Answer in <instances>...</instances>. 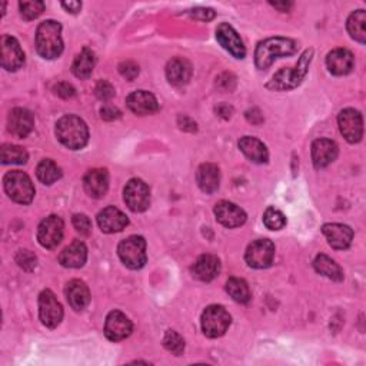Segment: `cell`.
<instances>
[{
    "label": "cell",
    "instance_id": "6da1fadb",
    "mask_svg": "<svg viewBox=\"0 0 366 366\" xmlns=\"http://www.w3.org/2000/svg\"><path fill=\"white\" fill-rule=\"evenodd\" d=\"M312 56H314L312 49L305 50V53L300 56V59L295 68L280 69L276 75H273L270 82L266 84V88L276 92H285L298 88L309 70V65L312 62Z\"/></svg>",
    "mask_w": 366,
    "mask_h": 366
},
{
    "label": "cell",
    "instance_id": "7a4b0ae2",
    "mask_svg": "<svg viewBox=\"0 0 366 366\" xmlns=\"http://www.w3.org/2000/svg\"><path fill=\"white\" fill-rule=\"evenodd\" d=\"M36 50L43 59H56L63 52L62 24L54 20H45L36 32Z\"/></svg>",
    "mask_w": 366,
    "mask_h": 366
},
{
    "label": "cell",
    "instance_id": "3957f363",
    "mask_svg": "<svg viewBox=\"0 0 366 366\" xmlns=\"http://www.w3.org/2000/svg\"><path fill=\"white\" fill-rule=\"evenodd\" d=\"M56 136L63 146L72 151H79L88 145L89 129L79 116L66 115L56 123Z\"/></svg>",
    "mask_w": 366,
    "mask_h": 366
},
{
    "label": "cell",
    "instance_id": "277c9868",
    "mask_svg": "<svg viewBox=\"0 0 366 366\" xmlns=\"http://www.w3.org/2000/svg\"><path fill=\"white\" fill-rule=\"evenodd\" d=\"M298 50L295 40L288 38H269L261 42L255 50V65L258 69H268L277 58L291 56Z\"/></svg>",
    "mask_w": 366,
    "mask_h": 366
},
{
    "label": "cell",
    "instance_id": "5b68a950",
    "mask_svg": "<svg viewBox=\"0 0 366 366\" xmlns=\"http://www.w3.org/2000/svg\"><path fill=\"white\" fill-rule=\"evenodd\" d=\"M3 186L9 198L16 204L29 205L35 198V186L24 172H8L3 178Z\"/></svg>",
    "mask_w": 366,
    "mask_h": 366
},
{
    "label": "cell",
    "instance_id": "8992f818",
    "mask_svg": "<svg viewBox=\"0 0 366 366\" xmlns=\"http://www.w3.org/2000/svg\"><path fill=\"white\" fill-rule=\"evenodd\" d=\"M118 253L125 266L137 270L140 268H144L148 261L146 241L142 236H137V235L129 236L119 243Z\"/></svg>",
    "mask_w": 366,
    "mask_h": 366
},
{
    "label": "cell",
    "instance_id": "52a82bcc",
    "mask_svg": "<svg viewBox=\"0 0 366 366\" xmlns=\"http://www.w3.org/2000/svg\"><path fill=\"white\" fill-rule=\"evenodd\" d=\"M232 318L223 306L211 305L202 314V330L208 337H220L229 329Z\"/></svg>",
    "mask_w": 366,
    "mask_h": 366
},
{
    "label": "cell",
    "instance_id": "ba28073f",
    "mask_svg": "<svg viewBox=\"0 0 366 366\" xmlns=\"http://www.w3.org/2000/svg\"><path fill=\"white\" fill-rule=\"evenodd\" d=\"M123 199L132 212H145L151 205L149 186L140 179H130L125 186Z\"/></svg>",
    "mask_w": 366,
    "mask_h": 366
},
{
    "label": "cell",
    "instance_id": "9c48e42d",
    "mask_svg": "<svg viewBox=\"0 0 366 366\" xmlns=\"http://www.w3.org/2000/svg\"><path fill=\"white\" fill-rule=\"evenodd\" d=\"M275 258V245L269 239H258L252 242L245 253L246 264L255 269H266Z\"/></svg>",
    "mask_w": 366,
    "mask_h": 366
},
{
    "label": "cell",
    "instance_id": "30bf717a",
    "mask_svg": "<svg viewBox=\"0 0 366 366\" xmlns=\"http://www.w3.org/2000/svg\"><path fill=\"white\" fill-rule=\"evenodd\" d=\"M65 223L58 215H50L43 219L38 229V241L46 249H54L63 239Z\"/></svg>",
    "mask_w": 366,
    "mask_h": 366
},
{
    "label": "cell",
    "instance_id": "8fae6325",
    "mask_svg": "<svg viewBox=\"0 0 366 366\" xmlns=\"http://www.w3.org/2000/svg\"><path fill=\"white\" fill-rule=\"evenodd\" d=\"M39 315L45 326L53 329L62 322L63 309L52 291H43L39 296Z\"/></svg>",
    "mask_w": 366,
    "mask_h": 366
},
{
    "label": "cell",
    "instance_id": "7c38bea8",
    "mask_svg": "<svg viewBox=\"0 0 366 366\" xmlns=\"http://www.w3.org/2000/svg\"><path fill=\"white\" fill-rule=\"evenodd\" d=\"M340 130L349 144H358L363 136V119L360 112L355 109H344L337 116Z\"/></svg>",
    "mask_w": 366,
    "mask_h": 366
},
{
    "label": "cell",
    "instance_id": "4fadbf2b",
    "mask_svg": "<svg viewBox=\"0 0 366 366\" xmlns=\"http://www.w3.org/2000/svg\"><path fill=\"white\" fill-rule=\"evenodd\" d=\"M216 40L219 45L228 50L234 58L236 59H243L246 56V47L238 35V32L229 23H220L216 29Z\"/></svg>",
    "mask_w": 366,
    "mask_h": 366
},
{
    "label": "cell",
    "instance_id": "5bb4252c",
    "mask_svg": "<svg viewBox=\"0 0 366 366\" xmlns=\"http://www.w3.org/2000/svg\"><path fill=\"white\" fill-rule=\"evenodd\" d=\"M133 325L130 319L119 312V311H112L105 322V335L109 341L119 342L126 340V337L132 333Z\"/></svg>",
    "mask_w": 366,
    "mask_h": 366
},
{
    "label": "cell",
    "instance_id": "9a60e30c",
    "mask_svg": "<svg viewBox=\"0 0 366 366\" xmlns=\"http://www.w3.org/2000/svg\"><path fill=\"white\" fill-rule=\"evenodd\" d=\"M215 216L220 224H223L224 228H229V229L242 227V224L246 222L245 211L241 209L238 205L228 202V201H222L216 204Z\"/></svg>",
    "mask_w": 366,
    "mask_h": 366
},
{
    "label": "cell",
    "instance_id": "2e32d148",
    "mask_svg": "<svg viewBox=\"0 0 366 366\" xmlns=\"http://www.w3.org/2000/svg\"><path fill=\"white\" fill-rule=\"evenodd\" d=\"M98 224L105 234H116L128 227L129 219L118 208L107 206L98 215Z\"/></svg>",
    "mask_w": 366,
    "mask_h": 366
},
{
    "label": "cell",
    "instance_id": "e0dca14e",
    "mask_svg": "<svg viewBox=\"0 0 366 366\" xmlns=\"http://www.w3.org/2000/svg\"><path fill=\"white\" fill-rule=\"evenodd\" d=\"M33 126H35V118L31 110L16 107L10 112L8 119V129L13 136L23 139L32 132Z\"/></svg>",
    "mask_w": 366,
    "mask_h": 366
},
{
    "label": "cell",
    "instance_id": "ac0fdd59",
    "mask_svg": "<svg viewBox=\"0 0 366 366\" xmlns=\"http://www.w3.org/2000/svg\"><path fill=\"white\" fill-rule=\"evenodd\" d=\"M24 63V53L12 36L2 38V66L9 72L19 70Z\"/></svg>",
    "mask_w": 366,
    "mask_h": 366
},
{
    "label": "cell",
    "instance_id": "d6986e66",
    "mask_svg": "<svg viewBox=\"0 0 366 366\" xmlns=\"http://www.w3.org/2000/svg\"><path fill=\"white\" fill-rule=\"evenodd\" d=\"M329 245L336 250L348 249L353 239V231L342 223H326L322 228Z\"/></svg>",
    "mask_w": 366,
    "mask_h": 366
},
{
    "label": "cell",
    "instance_id": "ffe728a7",
    "mask_svg": "<svg viewBox=\"0 0 366 366\" xmlns=\"http://www.w3.org/2000/svg\"><path fill=\"white\" fill-rule=\"evenodd\" d=\"M326 66L335 76H345L355 66L353 54L348 49H335L326 56Z\"/></svg>",
    "mask_w": 366,
    "mask_h": 366
},
{
    "label": "cell",
    "instance_id": "44dd1931",
    "mask_svg": "<svg viewBox=\"0 0 366 366\" xmlns=\"http://www.w3.org/2000/svg\"><path fill=\"white\" fill-rule=\"evenodd\" d=\"M83 186L91 198L100 199L109 189V174L106 169H92L83 179Z\"/></svg>",
    "mask_w": 366,
    "mask_h": 366
},
{
    "label": "cell",
    "instance_id": "7402d4cb",
    "mask_svg": "<svg viewBox=\"0 0 366 366\" xmlns=\"http://www.w3.org/2000/svg\"><path fill=\"white\" fill-rule=\"evenodd\" d=\"M128 107L136 115L145 116V115H152L159 109V103L156 98L146 91H136L130 93L126 99Z\"/></svg>",
    "mask_w": 366,
    "mask_h": 366
},
{
    "label": "cell",
    "instance_id": "603a6c76",
    "mask_svg": "<svg viewBox=\"0 0 366 366\" xmlns=\"http://www.w3.org/2000/svg\"><path fill=\"white\" fill-rule=\"evenodd\" d=\"M190 272L198 280L211 282L220 273V261L215 255H202L192 265Z\"/></svg>",
    "mask_w": 366,
    "mask_h": 366
},
{
    "label": "cell",
    "instance_id": "cb8c5ba5",
    "mask_svg": "<svg viewBox=\"0 0 366 366\" xmlns=\"http://www.w3.org/2000/svg\"><path fill=\"white\" fill-rule=\"evenodd\" d=\"M86 259H88V249L80 241L72 242L68 247H65L61 252L59 255L61 265L70 269L82 268L84 264H86Z\"/></svg>",
    "mask_w": 366,
    "mask_h": 366
},
{
    "label": "cell",
    "instance_id": "d4e9b609",
    "mask_svg": "<svg viewBox=\"0 0 366 366\" xmlns=\"http://www.w3.org/2000/svg\"><path fill=\"white\" fill-rule=\"evenodd\" d=\"M337 156V145L329 139H317L312 144V160L317 169L326 167Z\"/></svg>",
    "mask_w": 366,
    "mask_h": 366
},
{
    "label": "cell",
    "instance_id": "484cf974",
    "mask_svg": "<svg viewBox=\"0 0 366 366\" xmlns=\"http://www.w3.org/2000/svg\"><path fill=\"white\" fill-rule=\"evenodd\" d=\"M166 77L174 86H183L192 77V65L183 58H174L166 65Z\"/></svg>",
    "mask_w": 366,
    "mask_h": 366
},
{
    "label": "cell",
    "instance_id": "4316f807",
    "mask_svg": "<svg viewBox=\"0 0 366 366\" xmlns=\"http://www.w3.org/2000/svg\"><path fill=\"white\" fill-rule=\"evenodd\" d=\"M66 298L75 311H82L91 300V292L88 285L80 279H73L66 287Z\"/></svg>",
    "mask_w": 366,
    "mask_h": 366
},
{
    "label": "cell",
    "instance_id": "83f0119b",
    "mask_svg": "<svg viewBox=\"0 0 366 366\" xmlns=\"http://www.w3.org/2000/svg\"><path fill=\"white\" fill-rule=\"evenodd\" d=\"M239 149L253 163H266L269 160V152L266 146L257 137L245 136L239 140Z\"/></svg>",
    "mask_w": 366,
    "mask_h": 366
},
{
    "label": "cell",
    "instance_id": "f1b7e54d",
    "mask_svg": "<svg viewBox=\"0 0 366 366\" xmlns=\"http://www.w3.org/2000/svg\"><path fill=\"white\" fill-rule=\"evenodd\" d=\"M198 185L202 192L213 193L219 189L220 183V172L219 167L213 163H204L199 166L198 174H196Z\"/></svg>",
    "mask_w": 366,
    "mask_h": 366
},
{
    "label": "cell",
    "instance_id": "f546056e",
    "mask_svg": "<svg viewBox=\"0 0 366 366\" xmlns=\"http://www.w3.org/2000/svg\"><path fill=\"white\" fill-rule=\"evenodd\" d=\"M96 65V58H95V53L89 49V47H84L77 56L76 59L72 65V72L76 77L79 79H88Z\"/></svg>",
    "mask_w": 366,
    "mask_h": 366
},
{
    "label": "cell",
    "instance_id": "4dcf8cb0",
    "mask_svg": "<svg viewBox=\"0 0 366 366\" xmlns=\"http://www.w3.org/2000/svg\"><path fill=\"white\" fill-rule=\"evenodd\" d=\"M314 268L317 269V272H319L330 280H335V282H342L344 280L342 268L326 255H318L314 261Z\"/></svg>",
    "mask_w": 366,
    "mask_h": 366
},
{
    "label": "cell",
    "instance_id": "1f68e13d",
    "mask_svg": "<svg viewBox=\"0 0 366 366\" xmlns=\"http://www.w3.org/2000/svg\"><path fill=\"white\" fill-rule=\"evenodd\" d=\"M348 32L359 43L366 42V13L365 10L353 12L348 19Z\"/></svg>",
    "mask_w": 366,
    "mask_h": 366
},
{
    "label": "cell",
    "instance_id": "d6a6232c",
    "mask_svg": "<svg viewBox=\"0 0 366 366\" xmlns=\"http://www.w3.org/2000/svg\"><path fill=\"white\" fill-rule=\"evenodd\" d=\"M38 179L45 185H52L62 178L61 167L50 159L42 160L36 167Z\"/></svg>",
    "mask_w": 366,
    "mask_h": 366
},
{
    "label": "cell",
    "instance_id": "836d02e7",
    "mask_svg": "<svg viewBox=\"0 0 366 366\" xmlns=\"http://www.w3.org/2000/svg\"><path fill=\"white\" fill-rule=\"evenodd\" d=\"M227 292L238 303H247L250 300V289L243 279L231 277L227 282Z\"/></svg>",
    "mask_w": 366,
    "mask_h": 366
},
{
    "label": "cell",
    "instance_id": "e575fe53",
    "mask_svg": "<svg viewBox=\"0 0 366 366\" xmlns=\"http://www.w3.org/2000/svg\"><path fill=\"white\" fill-rule=\"evenodd\" d=\"M29 159L27 152L16 145L5 144L2 146V163L3 165H23Z\"/></svg>",
    "mask_w": 366,
    "mask_h": 366
},
{
    "label": "cell",
    "instance_id": "d590c367",
    "mask_svg": "<svg viewBox=\"0 0 366 366\" xmlns=\"http://www.w3.org/2000/svg\"><path fill=\"white\" fill-rule=\"evenodd\" d=\"M265 227L270 231H280L287 227V216L275 208H268L264 213Z\"/></svg>",
    "mask_w": 366,
    "mask_h": 366
},
{
    "label": "cell",
    "instance_id": "8d00e7d4",
    "mask_svg": "<svg viewBox=\"0 0 366 366\" xmlns=\"http://www.w3.org/2000/svg\"><path fill=\"white\" fill-rule=\"evenodd\" d=\"M163 345L165 348L169 351V352H172L174 355L179 356L183 353L185 351V341H183V337L175 332V330H167L165 333V337H163Z\"/></svg>",
    "mask_w": 366,
    "mask_h": 366
},
{
    "label": "cell",
    "instance_id": "74e56055",
    "mask_svg": "<svg viewBox=\"0 0 366 366\" xmlns=\"http://www.w3.org/2000/svg\"><path fill=\"white\" fill-rule=\"evenodd\" d=\"M19 8L20 15L24 20H35L45 10V3L38 2V0H35V2H20Z\"/></svg>",
    "mask_w": 366,
    "mask_h": 366
},
{
    "label": "cell",
    "instance_id": "f35d334b",
    "mask_svg": "<svg viewBox=\"0 0 366 366\" xmlns=\"http://www.w3.org/2000/svg\"><path fill=\"white\" fill-rule=\"evenodd\" d=\"M16 262H17V265L22 269L31 272V270H33L36 268L38 258H36V255H35L33 252L27 250V249H23V250H19V253L16 255Z\"/></svg>",
    "mask_w": 366,
    "mask_h": 366
},
{
    "label": "cell",
    "instance_id": "ab89813d",
    "mask_svg": "<svg viewBox=\"0 0 366 366\" xmlns=\"http://www.w3.org/2000/svg\"><path fill=\"white\" fill-rule=\"evenodd\" d=\"M95 95L98 99H100L103 102H109L112 98L115 96L114 84L107 80H99L96 84V88H95Z\"/></svg>",
    "mask_w": 366,
    "mask_h": 366
},
{
    "label": "cell",
    "instance_id": "60d3db41",
    "mask_svg": "<svg viewBox=\"0 0 366 366\" xmlns=\"http://www.w3.org/2000/svg\"><path fill=\"white\" fill-rule=\"evenodd\" d=\"M72 223H73V227L75 229L83 235V236H88L92 231V222L91 219L86 216V215H83V213H77L73 216L72 219Z\"/></svg>",
    "mask_w": 366,
    "mask_h": 366
},
{
    "label": "cell",
    "instance_id": "b9f144b4",
    "mask_svg": "<svg viewBox=\"0 0 366 366\" xmlns=\"http://www.w3.org/2000/svg\"><path fill=\"white\" fill-rule=\"evenodd\" d=\"M216 88L220 92H232L236 88V77L232 73H222L216 79Z\"/></svg>",
    "mask_w": 366,
    "mask_h": 366
},
{
    "label": "cell",
    "instance_id": "7bdbcfd3",
    "mask_svg": "<svg viewBox=\"0 0 366 366\" xmlns=\"http://www.w3.org/2000/svg\"><path fill=\"white\" fill-rule=\"evenodd\" d=\"M119 72L126 80H135L137 77V75H139V65H136L132 61L122 62L119 65Z\"/></svg>",
    "mask_w": 366,
    "mask_h": 366
},
{
    "label": "cell",
    "instance_id": "ee69618b",
    "mask_svg": "<svg viewBox=\"0 0 366 366\" xmlns=\"http://www.w3.org/2000/svg\"><path fill=\"white\" fill-rule=\"evenodd\" d=\"M122 116L121 110L115 106L112 105H105L102 109H100V118L106 122H114L116 119H119Z\"/></svg>",
    "mask_w": 366,
    "mask_h": 366
},
{
    "label": "cell",
    "instance_id": "f6af8a7d",
    "mask_svg": "<svg viewBox=\"0 0 366 366\" xmlns=\"http://www.w3.org/2000/svg\"><path fill=\"white\" fill-rule=\"evenodd\" d=\"M54 93L58 95V96H61V98H63V99H70V98H73L76 95V91H75V88L72 86L70 83L61 82V83H58L54 86Z\"/></svg>",
    "mask_w": 366,
    "mask_h": 366
},
{
    "label": "cell",
    "instance_id": "bcb514c9",
    "mask_svg": "<svg viewBox=\"0 0 366 366\" xmlns=\"http://www.w3.org/2000/svg\"><path fill=\"white\" fill-rule=\"evenodd\" d=\"M190 15L198 19V20H202V22H209L212 19H215L216 13L213 9H209V8H198V9H193L190 10Z\"/></svg>",
    "mask_w": 366,
    "mask_h": 366
},
{
    "label": "cell",
    "instance_id": "7dc6e473",
    "mask_svg": "<svg viewBox=\"0 0 366 366\" xmlns=\"http://www.w3.org/2000/svg\"><path fill=\"white\" fill-rule=\"evenodd\" d=\"M178 123H179L182 130H186V132H196V130H198V128H196V123L188 116H179Z\"/></svg>",
    "mask_w": 366,
    "mask_h": 366
},
{
    "label": "cell",
    "instance_id": "c3c4849f",
    "mask_svg": "<svg viewBox=\"0 0 366 366\" xmlns=\"http://www.w3.org/2000/svg\"><path fill=\"white\" fill-rule=\"evenodd\" d=\"M246 118H247L249 122L255 123V125H259V123L264 122V116H262V114L258 109H252V110L246 112Z\"/></svg>",
    "mask_w": 366,
    "mask_h": 366
},
{
    "label": "cell",
    "instance_id": "681fc988",
    "mask_svg": "<svg viewBox=\"0 0 366 366\" xmlns=\"http://www.w3.org/2000/svg\"><path fill=\"white\" fill-rule=\"evenodd\" d=\"M216 114L219 115V116H222L223 119H229L231 116H232V112H234V109H232V106H229V105H219V106H216Z\"/></svg>",
    "mask_w": 366,
    "mask_h": 366
},
{
    "label": "cell",
    "instance_id": "f907efd6",
    "mask_svg": "<svg viewBox=\"0 0 366 366\" xmlns=\"http://www.w3.org/2000/svg\"><path fill=\"white\" fill-rule=\"evenodd\" d=\"M62 6L70 13H77L82 9V3L80 2H63Z\"/></svg>",
    "mask_w": 366,
    "mask_h": 366
},
{
    "label": "cell",
    "instance_id": "816d5d0a",
    "mask_svg": "<svg viewBox=\"0 0 366 366\" xmlns=\"http://www.w3.org/2000/svg\"><path fill=\"white\" fill-rule=\"evenodd\" d=\"M270 5L279 10H282V12H288L292 6V3H285V2L284 3H270Z\"/></svg>",
    "mask_w": 366,
    "mask_h": 366
}]
</instances>
